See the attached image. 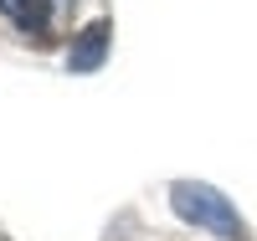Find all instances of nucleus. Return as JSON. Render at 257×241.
<instances>
[{
  "mask_svg": "<svg viewBox=\"0 0 257 241\" xmlns=\"http://www.w3.org/2000/svg\"><path fill=\"white\" fill-rule=\"evenodd\" d=\"M170 205H175V215H185L190 226H206V231H216L226 241H247V226H242L237 205H231L221 190L201 185V180H175L170 185Z\"/></svg>",
  "mask_w": 257,
  "mask_h": 241,
  "instance_id": "obj_1",
  "label": "nucleus"
},
{
  "mask_svg": "<svg viewBox=\"0 0 257 241\" xmlns=\"http://www.w3.org/2000/svg\"><path fill=\"white\" fill-rule=\"evenodd\" d=\"M108 41H113V26L108 21H93V26H82L72 52H67V72H98L103 57H108Z\"/></svg>",
  "mask_w": 257,
  "mask_h": 241,
  "instance_id": "obj_2",
  "label": "nucleus"
},
{
  "mask_svg": "<svg viewBox=\"0 0 257 241\" xmlns=\"http://www.w3.org/2000/svg\"><path fill=\"white\" fill-rule=\"evenodd\" d=\"M0 11H6L21 31H31V36L47 31V16H52V11H47V0H0Z\"/></svg>",
  "mask_w": 257,
  "mask_h": 241,
  "instance_id": "obj_3",
  "label": "nucleus"
}]
</instances>
